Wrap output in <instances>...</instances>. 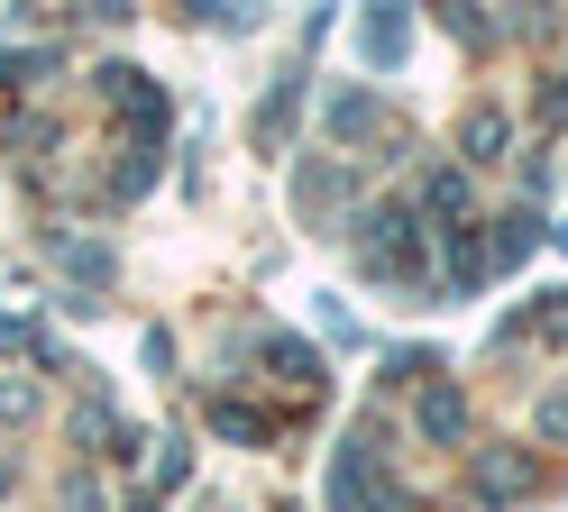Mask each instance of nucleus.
<instances>
[{
	"label": "nucleus",
	"instance_id": "f03ea898",
	"mask_svg": "<svg viewBox=\"0 0 568 512\" xmlns=\"http://www.w3.org/2000/svg\"><path fill=\"white\" fill-rule=\"evenodd\" d=\"M422 430H432V439H458V402L432 393V402H422Z\"/></svg>",
	"mask_w": 568,
	"mask_h": 512
},
{
	"label": "nucleus",
	"instance_id": "f257e3e1",
	"mask_svg": "<svg viewBox=\"0 0 568 512\" xmlns=\"http://www.w3.org/2000/svg\"><path fill=\"white\" fill-rule=\"evenodd\" d=\"M404 37H413V28L385 10V19H367V28H358V47H367V64H395V55H404Z\"/></svg>",
	"mask_w": 568,
	"mask_h": 512
}]
</instances>
